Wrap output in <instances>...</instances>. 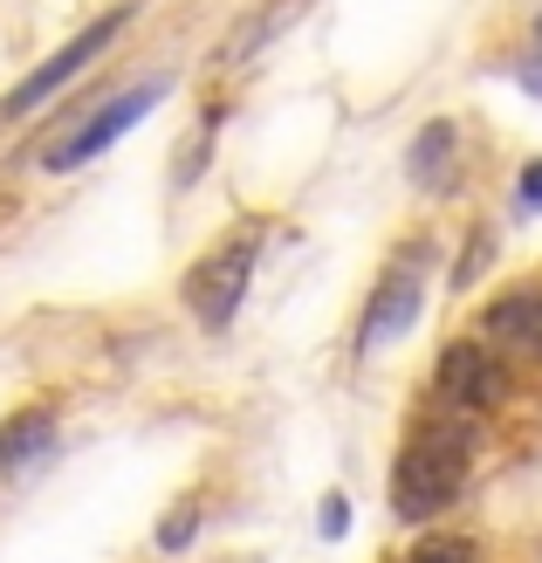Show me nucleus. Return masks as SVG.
Masks as SVG:
<instances>
[{
	"label": "nucleus",
	"mask_w": 542,
	"mask_h": 563,
	"mask_svg": "<svg viewBox=\"0 0 542 563\" xmlns=\"http://www.w3.org/2000/svg\"><path fill=\"white\" fill-rule=\"evenodd\" d=\"M480 344L516 357V364H542V282L529 289H508L488 302V317H480Z\"/></svg>",
	"instance_id": "nucleus-5"
},
{
	"label": "nucleus",
	"mask_w": 542,
	"mask_h": 563,
	"mask_svg": "<svg viewBox=\"0 0 542 563\" xmlns=\"http://www.w3.org/2000/svg\"><path fill=\"white\" fill-rule=\"evenodd\" d=\"M317 522H323V537H344V529H351V501H344V495H330Z\"/></svg>",
	"instance_id": "nucleus-11"
},
{
	"label": "nucleus",
	"mask_w": 542,
	"mask_h": 563,
	"mask_svg": "<svg viewBox=\"0 0 542 563\" xmlns=\"http://www.w3.org/2000/svg\"><path fill=\"white\" fill-rule=\"evenodd\" d=\"M48 440H55V419L35 406V412H14L8 427H0V467H27L35 454H48Z\"/></svg>",
	"instance_id": "nucleus-8"
},
{
	"label": "nucleus",
	"mask_w": 542,
	"mask_h": 563,
	"mask_svg": "<svg viewBox=\"0 0 542 563\" xmlns=\"http://www.w3.org/2000/svg\"><path fill=\"white\" fill-rule=\"evenodd\" d=\"M254 247H262V228H241L234 241H220L207 262H199L186 275V302H192V317L199 323H234V309L247 296V268H254Z\"/></svg>",
	"instance_id": "nucleus-2"
},
{
	"label": "nucleus",
	"mask_w": 542,
	"mask_h": 563,
	"mask_svg": "<svg viewBox=\"0 0 542 563\" xmlns=\"http://www.w3.org/2000/svg\"><path fill=\"white\" fill-rule=\"evenodd\" d=\"M192 529H199V509L186 501L179 516H165V522H158V550H186V537H192Z\"/></svg>",
	"instance_id": "nucleus-10"
},
{
	"label": "nucleus",
	"mask_w": 542,
	"mask_h": 563,
	"mask_svg": "<svg viewBox=\"0 0 542 563\" xmlns=\"http://www.w3.org/2000/svg\"><path fill=\"white\" fill-rule=\"evenodd\" d=\"M516 200H522V213H542V158L522 173V186H516Z\"/></svg>",
	"instance_id": "nucleus-12"
},
{
	"label": "nucleus",
	"mask_w": 542,
	"mask_h": 563,
	"mask_svg": "<svg viewBox=\"0 0 542 563\" xmlns=\"http://www.w3.org/2000/svg\"><path fill=\"white\" fill-rule=\"evenodd\" d=\"M124 21H131V8H118V14H97L90 27H82V35H69V42H63V55H48V63H42L35 76L8 90V103H0V118H27V110H42L55 90H63V82H76V76H82V69H90L97 55L110 48V42H118V27H124Z\"/></svg>",
	"instance_id": "nucleus-3"
},
{
	"label": "nucleus",
	"mask_w": 542,
	"mask_h": 563,
	"mask_svg": "<svg viewBox=\"0 0 542 563\" xmlns=\"http://www.w3.org/2000/svg\"><path fill=\"white\" fill-rule=\"evenodd\" d=\"M412 309H419V275H412V268H398V282H385L378 302H370V317H364V351H378L385 336L412 330Z\"/></svg>",
	"instance_id": "nucleus-7"
},
{
	"label": "nucleus",
	"mask_w": 542,
	"mask_h": 563,
	"mask_svg": "<svg viewBox=\"0 0 542 563\" xmlns=\"http://www.w3.org/2000/svg\"><path fill=\"white\" fill-rule=\"evenodd\" d=\"M412 563H474V550H467V543H425Z\"/></svg>",
	"instance_id": "nucleus-13"
},
{
	"label": "nucleus",
	"mask_w": 542,
	"mask_h": 563,
	"mask_svg": "<svg viewBox=\"0 0 542 563\" xmlns=\"http://www.w3.org/2000/svg\"><path fill=\"white\" fill-rule=\"evenodd\" d=\"M165 97V82H137V90H124V97H110L103 110H90V118H82L76 131H63V137H55V145H48V173H76V165H90L103 145H118V137L137 124V118H145V110Z\"/></svg>",
	"instance_id": "nucleus-4"
},
{
	"label": "nucleus",
	"mask_w": 542,
	"mask_h": 563,
	"mask_svg": "<svg viewBox=\"0 0 542 563\" xmlns=\"http://www.w3.org/2000/svg\"><path fill=\"white\" fill-rule=\"evenodd\" d=\"M467 482V433H412L391 467V509L406 522H433Z\"/></svg>",
	"instance_id": "nucleus-1"
},
{
	"label": "nucleus",
	"mask_w": 542,
	"mask_h": 563,
	"mask_svg": "<svg viewBox=\"0 0 542 563\" xmlns=\"http://www.w3.org/2000/svg\"><path fill=\"white\" fill-rule=\"evenodd\" d=\"M440 391L446 406H467V412H488L501 399V364L488 344H446L440 351Z\"/></svg>",
	"instance_id": "nucleus-6"
},
{
	"label": "nucleus",
	"mask_w": 542,
	"mask_h": 563,
	"mask_svg": "<svg viewBox=\"0 0 542 563\" xmlns=\"http://www.w3.org/2000/svg\"><path fill=\"white\" fill-rule=\"evenodd\" d=\"M535 35H542V21H535Z\"/></svg>",
	"instance_id": "nucleus-15"
},
{
	"label": "nucleus",
	"mask_w": 542,
	"mask_h": 563,
	"mask_svg": "<svg viewBox=\"0 0 542 563\" xmlns=\"http://www.w3.org/2000/svg\"><path fill=\"white\" fill-rule=\"evenodd\" d=\"M522 90H529V97H542V55H535V63H522Z\"/></svg>",
	"instance_id": "nucleus-14"
},
{
	"label": "nucleus",
	"mask_w": 542,
	"mask_h": 563,
	"mask_svg": "<svg viewBox=\"0 0 542 563\" xmlns=\"http://www.w3.org/2000/svg\"><path fill=\"white\" fill-rule=\"evenodd\" d=\"M453 145H461V131H453L446 118H440V124H425V131L412 137V158H406V173H412L419 186H440V173L453 165Z\"/></svg>",
	"instance_id": "nucleus-9"
}]
</instances>
